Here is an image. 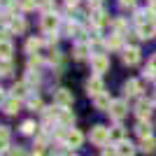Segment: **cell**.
Listing matches in <instances>:
<instances>
[{"label": "cell", "mask_w": 156, "mask_h": 156, "mask_svg": "<svg viewBox=\"0 0 156 156\" xmlns=\"http://www.w3.org/2000/svg\"><path fill=\"white\" fill-rule=\"evenodd\" d=\"M91 142L98 144V147H105V144L110 142V128H105V126H93L91 128Z\"/></svg>", "instance_id": "6da1fadb"}, {"label": "cell", "mask_w": 156, "mask_h": 156, "mask_svg": "<svg viewBox=\"0 0 156 156\" xmlns=\"http://www.w3.org/2000/svg\"><path fill=\"white\" fill-rule=\"evenodd\" d=\"M91 68H93V72H96L98 77H100L103 72H107V68H110L107 54H93V56H91Z\"/></svg>", "instance_id": "7a4b0ae2"}, {"label": "cell", "mask_w": 156, "mask_h": 156, "mask_svg": "<svg viewBox=\"0 0 156 156\" xmlns=\"http://www.w3.org/2000/svg\"><path fill=\"white\" fill-rule=\"evenodd\" d=\"M86 93L91 98H96V96H100V93H105V84H103V79L98 77V75H93L89 82H86Z\"/></svg>", "instance_id": "3957f363"}, {"label": "cell", "mask_w": 156, "mask_h": 156, "mask_svg": "<svg viewBox=\"0 0 156 156\" xmlns=\"http://www.w3.org/2000/svg\"><path fill=\"white\" fill-rule=\"evenodd\" d=\"M54 103H56V107L68 110V107L72 105V93L68 91V89H58V91L54 93Z\"/></svg>", "instance_id": "277c9868"}, {"label": "cell", "mask_w": 156, "mask_h": 156, "mask_svg": "<svg viewBox=\"0 0 156 156\" xmlns=\"http://www.w3.org/2000/svg\"><path fill=\"white\" fill-rule=\"evenodd\" d=\"M126 114H128V105H126V100H112V107H110V117L112 119H124Z\"/></svg>", "instance_id": "5b68a950"}, {"label": "cell", "mask_w": 156, "mask_h": 156, "mask_svg": "<svg viewBox=\"0 0 156 156\" xmlns=\"http://www.w3.org/2000/svg\"><path fill=\"white\" fill-rule=\"evenodd\" d=\"M56 28H58V16L56 14H42V30L47 33H56Z\"/></svg>", "instance_id": "8992f818"}, {"label": "cell", "mask_w": 156, "mask_h": 156, "mask_svg": "<svg viewBox=\"0 0 156 156\" xmlns=\"http://www.w3.org/2000/svg\"><path fill=\"white\" fill-rule=\"evenodd\" d=\"M91 23H93V28H103V26L110 23V16L105 14V9H93L91 12Z\"/></svg>", "instance_id": "52a82bcc"}, {"label": "cell", "mask_w": 156, "mask_h": 156, "mask_svg": "<svg viewBox=\"0 0 156 156\" xmlns=\"http://www.w3.org/2000/svg\"><path fill=\"white\" fill-rule=\"evenodd\" d=\"M121 61H124L126 65H137V63H140V49H137V47L126 49V51L121 54Z\"/></svg>", "instance_id": "ba28073f"}, {"label": "cell", "mask_w": 156, "mask_h": 156, "mask_svg": "<svg viewBox=\"0 0 156 156\" xmlns=\"http://www.w3.org/2000/svg\"><path fill=\"white\" fill-rule=\"evenodd\" d=\"M82 142H84V135H82L77 128H70L65 133V144H68V147H79Z\"/></svg>", "instance_id": "9c48e42d"}, {"label": "cell", "mask_w": 156, "mask_h": 156, "mask_svg": "<svg viewBox=\"0 0 156 156\" xmlns=\"http://www.w3.org/2000/svg\"><path fill=\"white\" fill-rule=\"evenodd\" d=\"M135 114L140 121H149V114H151V103L149 100H140L135 107Z\"/></svg>", "instance_id": "30bf717a"}, {"label": "cell", "mask_w": 156, "mask_h": 156, "mask_svg": "<svg viewBox=\"0 0 156 156\" xmlns=\"http://www.w3.org/2000/svg\"><path fill=\"white\" fill-rule=\"evenodd\" d=\"M114 149H117V156H135V147H133V142H128V140L119 142Z\"/></svg>", "instance_id": "8fae6325"}, {"label": "cell", "mask_w": 156, "mask_h": 156, "mask_svg": "<svg viewBox=\"0 0 156 156\" xmlns=\"http://www.w3.org/2000/svg\"><path fill=\"white\" fill-rule=\"evenodd\" d=\"M93 105H96V110H110L112 107V98L107 93H100V96L93 98Z\"/></svg>", "instance_id": "7c38bea8"}, {"label": "cell", "mask_w": 156, "mask_h": 156, "mask_svg": "<svg viewBox=\"0 0 156 156\" xmlns=\"http://www.w3.org/2000/svg\"><path fill=\"white\" fill-rule=\"evenodd\" d=\"M23 30H26V21L21 19V16H14V19H9V33H14V35H21Z\"/></svg>", "instance_id": "4fadbf2b"}, {"label": "cell", "mask_w": 156, "mask_h": 156, "mask_svg": "<svg viewBox=\"0 0 156 156\" xmlns=\"http://www.w3.org/2000/svg\"><path fill=\"white\" fill-rule=\"evenodd\" d=\"M14 47L9 40H0V61H9V56H12Z\"/></svg>", "instance_id": "5bb4252c"}, {"label": "cell", "mask_w": 156, "mask_h": 156, "mask_svg": "<svg viewBox=\"0 0 156 156\" xmlns=\"http://www.w3.org/2000/svg\"><path fill=\"white\" fill-rule=\"evenodd\" d=\"M58 124L61 126H72V124H75V114H72L70 110H63V107H61V112H58Z\"/></svg>", "instance_id": "9a60e30c"}, {"label": "cell", "mask_w": 156, "mask_h": 156, "mask_svg": "<svg viewBox=\"0 0 156 156\" xmlns=\"http://www.w3.org/2000/svg\"><path fill=\"white\" fill-rule=\"evenodd\" d=\"M19 107H21V100H19V98H7V103L2 105V110H5L7 114H16Z\"/></svg>", "instance_id": "2e32d148"}, {"label": "cell", "mask_w": 156, "mask_h": 156, "mask_svg": "<svg viewBox=\"0 0 156 156\" xmlns=\"http://www.w3.org/2000/svg\"><path fill=\"white\" fill-rule=\"evenodd\" d=\"M124 93L126 96H137V93H140V82H137V79H128L124 84Z\"/></svg>", "instance_id": "e0dca14e"}, {"label": "cell", "mask_w": 156, "mask_h": 156, "mask_svg": "<svg viewBox=\"0 0 156 156\" xmlns=\"http://www.w3.org/2000/svg\"><path fill=\"white\" fill-rule=\"evenodd\" d=\"M140 151H144V154H154V151H156V137H144L142 142H140Z\"/></svg>", "instance_id": "ac0fdd59"}, {"label": "cell", "mask_w": 156, "mask_h": 156, "mask_svg": "<svg viewBox=\"0 0 156 156\" xmlns=\"http://www.w3.org/2000/svg\"><path fill=\"white\" fill-rule=\"evenodd\" d=\"M135 133L140 135V140H144V137H151V126H149V121H140V124L135 126Z\"/></svg>", "instance_id": "d6986e66"}, {"label": "cell", "mask_w": 156, "mask_h": 156, "mask_svg": "<svg viewBox=\"0 0 156 156\" xmlns=\"http://www.w3.org/2000/svg\"><path fill=\"white\" fill-rule=\"evenodd\" d=\"M7 147H9V128H7V126H0V154L7 151Z\"/></svg>", "instance_id": "ffe728a7"}, {"label": "cell", "mask_w": 156, "mask_h": 156, "mask_svg": "<svg viewBox=\"0 0 156 156\" xmlns=\"http://www.w3.org/2000/svg\"><path fill=\"white\" fill-rule=\"evenodd\" d=\"M42 47H44V40H40V37H30V40L26 42V51H28V54H35L37 49H42Z\"/></svg>", "instance_id": "44dd1931"}, {"label": "cell", "mask_w": 156, "mask_h": 156, "mask_svg": "<svg viewBox=\"0 0 156 156\" xmlns=\"http://www.w3.org/2000/svg\"><path fill=\"white\" fill-rule=\"evenodd\" d=\"M26 105L30 107L33 112H42V110H44V107H42V98H40V96H35V93H33V96H28Z\"/></svg>", "instance_id": "7402d4cb"}, {"label": "cell", "mask_w": 156, "mask_h": 156, "mask_svg": "<svg viewBox=\"0 0 156 156\" xmlns=\"http://www.w3.org/2000/svg\"><path fill=\"white\" fill-rule=\"evenodd\" d=\"M110 140H112V142H124V140H126V130L124 128H121V126H117V128H110Z\"/></svg>", "instance_id": "603a6c76"}, {"label": "cell", "mask_w": 156, "mask_h": 156, "mask_svg": "<svg viewBox=\"0 0 156 156\" xmlns=\"http://www.w3.org/2000/svg\"><path fill=\"white\" fill-rule=\"evenodd\" d=\"M105 47H107V49H119V47H121V35H119V33L110 35V37L105 40Z\"/></svg>", "instance_id": "cb8c5ba5"}, {"label": "cell", "mask_w": 156, "mask_h": 156, "mask_svg": "<svg viewBox=\"0 0 156 156\" xmlns=\"http://www.w3.org/2000/svg\"><path fill=\"white\" fill-rule=\"evenodd\" d=\"M137 35H140L142 40L151 37V35H154V23H142V26L137 28Z\"/></svg>", "instance_id": "d4e9b609"}, {"label": "cell", "mask_w": 156, "mask_h": 156, "mask_svg": "<svg viewBox=\"0 0 156 156\" xmlns=\"http://www.w3.org/2000/svg\"><path fill=\"white\" fill-rule=\"evenodd\" d=\"M26 89H28L26 82H19V84H14V86H12V98H21V96H26Z\"/></svg>", "instance_id": "484cf974"}, {"label": "cell", "mask_w": 156, "mask_h": 156, "mask_svg": "<svg viewBox=\"0 0 156 156\" xmlns=\"http://www.w3.org/2000/svg\"><path fill=\"white\" fill-rule=\"evenodd\" d=\"M26 84H28V86H37V84H40V75H37V70H28V75H26Z\"/></svg>", "instance_id": "4316f807"}, {"label": "cell", "mask_w": 156, "mask_h": 156, "mask_svg": "<svg viewBox=\"0 0 156 156\" xmlns=\"http://www.w3.org/2000/svg\"><path fill=\"white\" fill-rule=\"evenodd\" d=\"M37 7L44 14H51L54 12V2H51V0H37Z\"/></svg>", "instance_id": "83f0119b"}, {"label": "cell", "mask_w": 156, "mask_h": 156, "mask_svg": "<svg viewBox=\"0 0 156 156\" xmlns=\"http://www.w3.org/2000/svg\"><path fill=\"white\" fill-rule=\"evenodd\" d=\"M35 130H37V126L33 124V121H23V124H21V133H23V135H33Z\"/></svg>", "instance_id": "f1b7e54d"}, {"label": "cell", "mask_w": 156, "mask_h": 156, "mask_svg": "<svg viewBox=\"0 0 156 156\" xmlns=\"http://www.w3.org/2000/svg\"><path fill=\"white\" fill-rule=\"evenodd\" d=\"M19 7L23 9V12H30V9L37 7V0H19Z\"/></svg>", "instance_id": "f546056e"}, {"label": "cell", "mask_w": 156, "mask_h": 156, "mask_svg": "<svg viewBox=\"0 0 156 156\" xmlns=\"http://www.w3.org/2000/svg\"><path fill=\"white\" fill-rule=\"evenodd\" d=\"M86 51H89V49H86V44H82V42H79V44L75 47V58H77V61H82V58L86 56Z\"/></svg>", "instance_id": "4dcf8cb0"}, {"label": "cell", "mask_w": 156, "mask_h": 156, "mask_svg": "<svg viewBox=\"0 0 156 156\" xmlns=\"http://www.w3.org/2000/svg\"><path fill=\"white\" fill-rule=\"evenodd\" d=\"M40 65H42V58H40L37 54H30V56H28V68H40Z\"/></svg>", "instance_id": "1f68e13d"}, {"label": "cell", "mask_w": 156, "mask_h": 156, "mask_svg": "<svg viewBox=\"0 0 156 156\" xmlns=\"http://www.w3.org/2000/svg\"><path fill=\"white\" fill-rule=\"evenodd\" d=\"M0 75H12V61H0Z\"/></svg>", "instance_id": "d6a6232c"}, {"label": "cell", "mask_w": 156, "mask_h": 156, "mask_svg": "<svg viewBox=\"0 0 156 156\" xmlns=\"http://www.w3.org/2000/svg\"><path fill=\"white\" fill-rule=\"evenodd\" d=\"M112 26H114V30L121 35V30L126 28V21H124V19H114V21H112Z\"/></svg>", "instance_id": "836d02e7"}, {"label": "cell", "mask_w": 156, "mask_h": 156, "mask_svg": "<svg viewBox=\"0 0 156 156\" xmlns=\"http://www.w3.org/2000/svg\"><path fill=\"white\" fill-rule=\"evenodd\" d=\"M68 144H56V149H54V156H65L68 154V149H65Z\"/></svg>", "instance_id": "e575fe53"}, {"label": "cell", "mask_w": 156, "mask_h": 156, "mask_svg": "<svg viewBox=\"0 0 156 156\" xmlns=\"http://www.w3.org/2000/svg\"><path fill=\"white\" fill-rule=\"evenodd\" d=\"M142 75H144V77H147V79H154V77H156V70H154V68H151V65H147Z\"/></svg>", "instance_id": "d590c367"}, {"label": "cell", "mask_w": 156, "mask_h": 156, "mask_svg": "<svg viewBox=\"0 0 156 156\" xmlns=\"http://www.w3.org/2000/svg\"><path fill=\"white\" fill-rule=\"evenodd\" d=\"M9 156H26V154H23L21 147H14V149H9Z\"/></svg>", "instance_id": "8d00e7d4"}, {"label": "cell", "mask_w": 156, "mask_h": 156, "mask_svg": "<svg viewBox=\"0 0 156 156\" xmlns=\"http://www.w3.org/2000/svg\"><path fill=\"white\" fill-rule=\"evenodd\" d=\"M42 147H44V144H35V149H33V156H42V154H44V151H42Z\"/></svg>", "instance_id": "74e56055"}, {"label": "cell", "mask_w": 156, "mask_h": 156, "mask_svg": "<svg viewBox=\"0 0 156 156\" xmlns=\"http://www.w3.org/2000/svg\"><path fill=\"white\" fill-rule=\"evenodd\" d=\"M61 61V56H58V51H54L51 56H49V63H58Z\"/></svg>", "instance_id": "f35d334b"}, {"label": "cell", "mask_w": 156, "mask_h": 156, "mask_svg": "<svg viewBox=\"0 0 156 156\" xmlns=\"http://www.w3.org/2000/svg\"><path fill=\"white\" fill-rule=\"evenodd\" d=\"M103 156H117V149H107V147H105V149H103Z\"/></svg>", "instance_id": "ab89813d"}, {"label": "cell", "mask_w": 156, "mask_h": 156, "mask_svg": "<svg viewBox=\"0 0 156 156\" xmlns=\"http://www.w3.org/2000/svg\"><path fill=\"white\" fill-rule=\"evenodd\" d=\"M119 5H124V7H133V5H135V0H119Z\"/></svg>", "instance_id": "60d3db41"}, {"label": "cell", "mask_w": 156, "mask_h": 156, "mask_svg": "<svg viewBox=\"0 0 156 156\" xmlns=\"http://www.w3.org/2000/svg\"><path fill=\"white\" fill-rule=\"evenodd\" d=\"M7 103V96H5V91H2V89H0V107H2V105Z\"/></svg>", "instance_id": "b9f144b4"}, {"label": "cell", "mask_w": 156, "mask_h": 156, "mask_svg": "<svg viewBox=\"0 0 156 156\" xmlns=\"http://www.w3.org/2000/svg\"><path fill=\"white\" fill-rule=\"evenodd\" d=\"M128 42H130L133 47H137V35H128Z\"/></svg>", "instance_id": "7bdbcfd3"}, {"label": "cell", "mask_w": 156, "mask_h": 156, "mask_svg": "<svg viewBox=\"0 0 156 156\" xmlns=\"http://www.w3.org/2000/svg\"><path fill=\"white\" fill-rule=\"evenodd\" d=\"M89 2H91L93 9H100V0H89Z\"/></svg>", "instance_id": "ee69618b"}, {"label": "cell", "mask_w": 156, "mask_h": 156, "mask_svg": "<svg viewBox=\"0 0 156 156\" xmlns=\"http://www.w3.org/2000/svg\"><path fill=\"white\" fill-rule=\"evenodd\" d=\"M149 65H151V68H154V70H156V54H154V56H151V63H149Z\"/></svg>", "instance_id": "f6af8a7d"}, {"label": "cell", "mask_w": 156, "mask_h": 156, "mask_svg": "<svg viewBox=\"0 0 156 156\" xmlns=\"http://www.w3.org/2000/svg\"><path fill=\"white\" fill-rule=\"evenodd\" d=\"M0 5H12V0H0Z\"/></svg>", "instance_id": "bcb514c9"}, {"label": "cell", "mask_w": 156, "mask_h": 156, "mask_svg": "<svg viewBox=\"0 0 156 156\" xmlns=\"http://www.w3.org/2000/svg\"><path fill=\"white\" fill-rule=\"evenodd\" d=\"M65 2H68V5H75V2H77V0H65Z\"/></svg>", "instance_id": "7dc6e473"}, {"label": "cell", "mask_w": 156, "mask_h": 156, "mask_svg": "<svg viewBox=\"0 0 156 156\" xmlns=\"http://www.w3.org/2000/svg\"><path fill=\"white\" fill-rule=\"evenodd\" d=\"M154 100H156V98H154Z\"/></svg>", "instance_id": "c3c4849f"}, {"label": "cell", "mask_w": 156, "mask_h": 156, "mask_svg": "<svg viewBox=\"0 0 156 156\" xmlns=\"http://www.w3.org/2000/svg\"><path fill=\"white\" fill-rule=\"evenodd\" d=\"M72 156H75V154H72Z\"/></svg>", "instance_id": "681fc988"}]
</instances>
